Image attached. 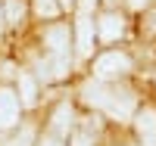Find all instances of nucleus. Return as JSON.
<instances>
[{
	"mask_svg": "<svg viewBox=\"0 0 156 146\" xmlns=\"http://www.w3.org/2000/svg\"><path fill=\"white\" fill-rule=\"evenodd\" d=\"M19 93L12 87H0V131H9L19 124Z\"/></svg>",
	"mask_w": 156,
	"mask_h": 146,
	"instance_id": "39448f33",
	"label": "nucleus"
},
{
	"mask_svg": "<svg viewBox=\"0 0 156 146\" xmlns=\"http://www.w3.org/2000/svg\"><path fill=\"white\" fill-rule=\"evenodd\" d=\"M31 140H34V131H31V127H22L19 134L12 137V140H6L3 146H31Z\"/></svg>",
	"mask_w": 156,
	"mask_h": 146,
	"instance_id": "f8f14e48",
	"label": "nucleus"
},
{
	"mask_svg": "<svg viewBox=\"0 0 156 146\" xmlns=\"http://www.w3.org/2000/svg\"><path fill=\"white\" fill-rule=\"evenodd\" d=\"M94 3H97V0H78V12H81V16H90V9H94Z\"/></svg>",
	"mask_w": 156,
	"mask_h": 146,
	"instance_id": "4468645a",
	"label": "nucleus"
},
{
	"mask_svg": "<svg viewBox=\"0 0 156 146\" xmlns=\"http://www.w3.org/2000/svg\"><path fill=\"white\" fill-rule=\"evenodd\" d=\"M37 100V84L28 72H19V103L22 106H34Z\"/></svg>",
	"mask_w": 156,
	"mask_h": 146,
	"instance_id": "1a4fd4ad",
	"label": "nucleus"
},
{
	"mask_svg": "<svg viewBox=\"0 0 156 146\" xmlns=\"http://www.w3.org/2000/svg\"><path fill=\"white\" fill-rule=\"evenodd\" d=\"M56 3H59V9H72V6L78 3V0H56Z\"/></svg>",
	"mask_w": 156,
	"mask_h": 146,
	"instance_id": "f3484780",
	"label": "nucleus"
},
{
	"mask_svg": "<svg viewBox=\"0 0 156 146\" xmlns=\"http://www.w3.org/2000/svg\"><path fill=\"white\" fill-rule=\"evenodd\" d=\"M75 47H78V56L87 59L90 50H94V19L90 16H78L75 22Z\"/></svg>",
	"mask_w": 156,
	"mask_h": 146,
	"instance_id": "0eeeda50",
	"label": "nucleus"
},
{
	"mask_svg": "<svg viewBox=\"0 0 156 146\" xmlns=\"http://www.w3.org/2000/svg\"><path fill=\"white\" fill-rule=\"evenodd\" d=\"M3 19H6V25L19 28L22 19H25V3L22 0H3Z\"/></svg>",
	"mask_w": 156,
	"mask_h": 146,
	"instance_id": "9d476101",
	"label": "nucleus"
},
{
	"mask_svg": "<svg viewBox=\"0 0 156 146\" xmlns=\"http://www.w3.org/2000/svg\"><path fill=\"white\" fill-rule=\"evenodd\" d=\"M131 9H137V12H144V9H150L153 6V0H125Z\"/></svg>",
	"mask_w": 156,
	"mask_h": 146,
	"instance_id": "ddd939ff",
	"label": "nucleus"
},
{
	"mask_svg": "<svg viewBox=\"0 0 156 146\" xmlns=\"http://www.w3.org/2000/svg\"><path fill=\"white\" fill-rule=\"evenodd\" d=\"M72 146H94L87 134H72Z\"/></svg>",
	"mask_w": 156,
	"mask_h": 146,
	"instance_id": "2eb2a0df",
	"label": "nucleus"
},
{
	"mask_svg": "<svg viewBox=\"0 0 156 146\" xmlns=\"http://www.w3.org/2000/svg\"><path fill=\"white\" fill-rule=\"evenodd\" d=\"M128 72H131V56L122 53V50H106L94 62V78L97 81H119Z\"/></svg>",
	"mask_w": 156,
	"mask_h": 146,
	"instance_id": "f03ea898",
	"label": "nucleus"
},
{
	"mask_svg": "<svg viewBox=\"0 0 156 146\" xmlns=\"http://www.w3.org/2000/svg\"><path fill=\"white\" fill-rule=\"evenodd\" d=\"M3 25H6V19H3V6H0V34H3Z\"/></svg>",
	"mask_w": 156,
	"mask_h": 146,
	"instance_id": "6ab92c4d",
	"label": "nucleus"
},
{
	"mask_svg": "<svg viewBox=\"0 0 156 146\" xmlns=\"http://www.w3.org/2000/svg\"><path fill=\"white\" fill-rule=\"evenodd\" d=\"M31 9L37 19H56L59 16V3L56 0H31Z\"/></svg>",
	"mask_w": 156,
	"mask_h": 146,
	"instance_id": "9b49d317",
	"label": "nucleus"
},
{
	"mask_svg": "<svg viewBox=\"0 0 156 146\" xmlns=\"http://www.w3.org/2000/svg\"><path fill=\"white\" fill-rule=\"evenodd\" d=\"M84 100L90 103V106H100V109H106L112 118H131V112H134V106H137V100H134V93L131 90H119V87H109L106 81H94V84H84Z\"/></svg>",
	"mask_w": 156,
	"mask_h": 146,
	"instance_id": "f257e3e1",
	"label": "nucleus"
},
{
	"mask_svg": "<svg viewBox=\"0 0 156 146\" xmlns=\"http://www.w3.org/2000/svg\"><path fill=\"white\" fill-rule=\"evenodd\" d=\"M50 127H53V134H69V127H72V106L69 103H59L56 109H53Z\"/></svg>",
	"mask_w": 156,
	"mask_h": 146,
	"instance_id": "6e6552de",
	"label": "nucleus"
},
{
	"mask_svg": "<svg viewBox=\"0 0 156 146\" xmlns=\"http://www.w3.org/2000/svg\"><path fill=\"white\" fill-rule=\"evenodd\" d=\"M134 134L140 140V146H156V109L144 106L134 115Z\"/></svg>",
	"mask_w": 156,
	"mask_h": 146,
	"instance_id": "423d86ee",
	"label": "nucleus"
},
{
	"mask_svg": "<svg viewBox=\"0 0 156 146\" xmlns=\"http://www.w3.org/2000/svg\"><path fill=\"white\" fill-rule=\"evenodd\" d=\"M37 146H62V143H59L56 137H44V140H41V143H37Z\"/></svg>",
	"mask_w": 156,
	"mask_h": 146,
	"instance_id": "dca6fc26",
	"label": "nucleus"
},
{
	"mask_svg": "<svg viewBox=\"0 0 156 146\" xmlns=\"http://www.w3.org/2000/svg\"><path fill=\"white\" fill-rule=\"evenodd\" d=\"M147 31H150V34H153V31H156V12H153V22H150V25H147Z\"/></svg>",
	"mask_w": 156,
	"mask_h": 146,
	"instance_id": "a211bd4d",
	"label": "nucleus"
},
{
	"mask_svg": "<svg viewBox=\"0 0 156 146\" xmlns=\"http://www.w3.org/2000/svg\"><path fill=\"white\" fill-rule=\"evenodd\" d=\"M94 25H97V37L103 44H112V41H119V37L125 34V16L115 12V9H106Z\"/></svg>",
	"mask_w": 156,
	"mask_h": 146,
	"instance_id": "20e7f679",
	"label": "nucleus"
},
{
	"mask_svg": "<svg viewBox=\"0 0 156 146\" xmlns=\"http://www.w3.org/2000/svg\"><path fill=\"white\" fill-rule=\"evenodd\" d=\"M44 44H47V56H66L72 59V31H69V25H50V28L44 31Z\"/></svg>",
	"mask_w": 156,
	"mask_h": 146,
	"instance_id": "7ed1b4c3",
	"label": "nucleus"
}]
</instances>
